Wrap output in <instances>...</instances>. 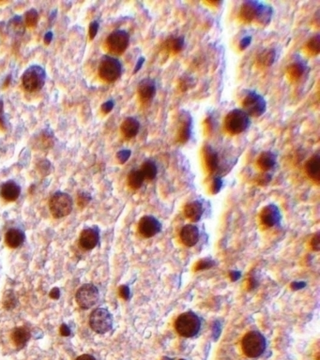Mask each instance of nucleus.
Instances as JSON below:
<instances>
[{"label":"nucleus","mask_w":320,"mask_h":360,"mask_svg":"<svg viewBox=\"0 0 320 360\" xmlns=\"http://www.w3.org/2000/svg\"><path fill=\"white\" fill-rule=\"evenodd\" d=\"M201 327L199 317L192 311L181 313L175 322V328L184 338H192L198 334Z\"/></svg>","instance_id":"obj_1"},{"label":"nucleus","mask_w":320,"mask_h":360,"mask_svg":"<svg viewBox=\"0 0 320 360\" xmlns=\"http://www.w3.org/2000/svg\"><path fill=\"white\" fill-rule=\"evenodd\" d=\"M266 344V339L260 332L251 331L242 339V351L250 358H256L264 353Z\"/></svg>","instance_id":"obj_2"},{"label":"nucleus","mask_w":320,"mask_h":360,"mask_svg":"<svg viewBox=\"0 0 320 360\" xmlns=\"http://www.w3.org/2000/svg\"><path fill=\"white\" fill-rule=\"evenodd\" d=\"M46 73L40 66H31L22 76V85L29 92H35L43 88Z\"/></svg>","instance_id":"obj_3"},{"label":"nucleus","mask_w":320,"mask_h":360,"mask_svg":"<svg viewBox=\"0 0 320 360\" xmlns=\"http://www.w3.org/2000/svg\"><path fill=\"white\" fill-rule=\"evenodd\" d=\"M249 125V115L241 109H234L230 111L225 119L226 129L231 135L242 134L248 129Z\"/></svg>","instance_id":"obj_4"},{"label":"nucleus","mask_w":320,"mask_h":360,"mask_svg":"<svg viewBox=\"0 0 320 360\" xmlns=\"http://www.w3.org/2000/svg\"><path fill=\"white\" fill-rule=\"evenodd\" d=\"M72 199L67 193L58 191L50 199L49 207L52 215L56 219H60L68 216L72 210Z\"/></svg>","instance_id":"obj_5"},{"label":"nucleus","mask_w":320,"mask_h":360,"mask_svg":"<svg viewBox=\"0 0 320 360\" xmlns=\"http://www.w3.org/2000/svg\"><path fill=\"white\" fill-rule=\"evenodd\" d=\"M243 111L249 116L258 117L262 115L267 109V102L263 97L256 91H247L242 100Z\"/></svg>","instance_id":"obj_6"},{"label":"nucleus","mask_w":320,"mask_h":360,"mask_svg":"<svg viewBox=\"0 0 320 360\" xmlns=\"http://www.w3.org/2000/svg\"><path fill=\"white\" fill-rule=\"evenodd\" d=\"M122 67L117 58L112 57H102L99 65V75L100 79L107 83H113L121 77Z\"/></svg>","instance_id":"obj_7"},{"label":"nucleus","mask_w":320,"mask_h":360,"mask_svg":"<svg viewBox=\"0 0 320 360\" xmlns=\"http://www.w3.org/2000/svg\"><path fill=\"white\" fill-rule=\"evenodd\" d=\"M89 325L91 329L96 333L104 334L112 328V314L107 311L106 309H96L90 314Z\"/></svg>","instance_id":"obj_8"},{"label":"nucleus","mask_w":320,"mask_h":360,"mask_svg":"<svg viewBox=\"0 0 320 360\" xmlns=\"http://www.w3.org/2000/svg\"><path fill=\"white\" fill-rule=\"evenodd\" d=\"M130 36L124 30H116L108 36L105 42L109 53L119 56L122 55L128 48Z\"/></svg>","instance_id":"obj_9"},{"label":"nucleus","mask_w":320,"mask_h":360,"mask_svg":"<svg viewBox=\"0 0 320 360\" xmlns=\"http://www.w3.org/2000/svg\"><path fill=\"white\" fill-rule=\"evenodd\" d=\"M76 302L82 309L87 310L97 303L99 291L93 284H85L79 288L75 295Z\"/></svg>","instance_id":"obj_10"},{"label":"nucleus","mask_w":320,"mask_h":360,"mask_svg":"<svg viewBox=\"0 0 320 360\" xmlns=\"http://www.w3.org/2000/svg\"><path fill=\"white\" fill-rule=\"evenodd\" d=\"M162 229L161 222L153 216H144L139 220L138 230L145 237H152Z\"/></svg>","instance_id":"obj_11"},{"label":"nucleus","mask_w":320,"mask_h":360,"mask_svg":"<svg viewBox=\"0 0 320 360\" xmlns=\"http://www.w3.org/2000/svg\"><path fill=\"white\" fill-rule=\"evenodd\" d=\"M192 134V116L188 112H181L178 116V129L177 141L185 144Z\"/></svg>","instance_id":"obj_12"},{"label":"nucleus","mask_w":320,"mask_h":360,"mask_svg":"<svg viewBox=\"0 0 320 360\" xmlns=\"http://www.w3.org/2000/svg\"><path fill=\"white\" fill-rule=\"evenodd\" d=\"M262 5H263L262 2L255 1V0L244 2L241 9V17L242 20L247 23L256 20L260 14Z\"/></svg>","instance_id":"obj_13"},{"label":"nucleus","mask_w":320,"mask_h":360,"mask_svg":"<svg viewBox=\"0 0 320 360\" xmlns=\"http://www.w3.org/2000/svg\"><path fill=\"white\" fill-rule=\"evenodd\" d=\"M137 90H138L139 99L143 103H150L156 93L155 82L150 78L143 79L138 85Z\"/></svg>","instance_id":"obj_14"},{"label":"nucleus","mask_w":320,"mask_h":360,"mask_svg":"<svg viewBox=\"0 0 320 360\" xmlns=\"http://www.w3.org/2000/svg\"><path fill=\"white\" fill-rule=\"evenodd\" d=\"M260 219L264 225L267 227H273L277 225L282 219L281 212L275 205H269L265 206L261 214Z\"/></svg>","instance_id":"obj_15"},{"label":"nucleus","mask_w":320,"mask_h":360,"mask_svg":"<svg viewBox=\"0 0 320 360\" xmlns=\"http://www.w3.org/2000/svg\"><path fill=\"white\" fill-rule=\"evenodd\" d=\"M80 245L86 251L92 250L99 242V233L95 228H86L82 231L80 235Z\"/></svg>","instance_id":"obj_16"},{"label":"nucleus","mask_w":320,"mask_h":360,"mask_svg":"<svg viewBox=\"0 0 320 360\" xmlns=\"http://www.w3.org/2000/svg\"><path fill=\"white\" fill-rule=\"evenodd\" d=\"M180 239L182 243L188 246H194L199 240V230L195 225L187 224L180 231Z\"/></svg>","instance_id":"obj_17"},{"label":"nucleus","mask_w":320,"mask_h":360,"mask_svg":"<svg viewBox=\"0 0 320 360\" xmlns=\"http://www.w3.org/2000/svg\"><path fill=\"white\" fill-rule=\"evenodd\" d=\"M20 193L21 188L18 184L15 183V181H8L3 184L0 191V195L9 202L16 201L20 196Z\"/></svg>","instance_id":"obj_18"},{"label":"nucleus","mask_w":320,"mask_h":360,"mask_svg":"<svg viewBox=\"0 0 320 360\" xmlns=\"http://www.w3.org/2000/svg\"><path fill=\"white\" fill-rule=\"evenodd\" d=\"M121 133L127 139H132L139 133L140 123L135 117H127L121 124Z\"/></svg>","instance_id":"obj_19"},{"label":"nucleus","mask_w":320,"mask_h":360,"mask_svg":"<svg viewBox=\"0 0 320 360\" xmlns=\"http://www.w3.org/2000/svg\"><path fill=\"white\" fill-rule=\"evenodd\" d=\"M305 170L308 177L316 183L320 181V157L318 154L314 155L308 160L305 164Z\"/></svg>","instance_id":"obj_20"},{"label":"nucleus","mask_w":320,"mask_h":360,"mask_svg":"<svg viewBox=\"0 0 320 360\" xmlns=\"http://www.w3.org/2000/svg\"><path fill=\"white\" fill-rule=\"evenodd\" d=\"M203 212H204V208L199 201L191 202L188 205H186L184 207V214H185L186 217L194 222L198 221L201 219Z\"/></svg>","instance_id":"obj_21"},{"label":"nucleus","mask_w":320,"mask_h":360,"mask_svg":"<svg viewBox=\"0 0 320 360\" xmlns=\"http://www.w3.org/2000/svg\"><path fill=\"white\" fill-rule=\"evenodd\" d=\"M203 150H204V158H205L206 168L210 173H214L219 165L218 154L210 146H206Z\"/></svg>","instance_id":"obj_22"},{"label":"nucleus","mask_w":320,"mask_h":360,"mask_svg":"<svg viewBox=\"0 0 320 360\" xmlns=\"http://www.w3.org/2000/svg\"><path fill=\"white\" fill-rule=\"evenodd\" d=\"M25 240V235L21 230L19 229H10L5 235V241L7 246L12 249H15L21 246L22 243Z\"/></svg>","instance_id":"obj_23"},{"label":"nucleus","mask_w":320,"mask_h":360,"mask_svg":"<svg viewBox=\"0 0 320 360\" xmlns=\"http://www.w3.org/2000/svg\"><path fill=\"white\" fill-rule=\"evenodd\" d=\"M276 164V156L270 151H265L258 157L257 165L264 172H270Z\"/></svg>","instance_id":"obj_24"},{"label":"nucleus","mask_w":320,"mask_h":360,"mask_svg":"<svg viewBox=\"0 0 320 360\" xmlns=\"http://www.w3.org/2000/svg\"><path fill=\"white\" fill-rule=\"evenodd\" d=\"M30 339V332L25 326H19L12 332V339L15 345L23 347Z\"/></svg>","instance_id":"obj_25"},{"label":"nucleus","mask_w":320,"mask_h":360,"mask_svg":"<svg viewBox=\"0 0 320 360\" xmlns=\"http://www.w3.org/2000/svg\"><path fill=\"white\" fill-rule=\"evenodd\" d=\"M184 47V38L182 36H171L165 43L164 48L172 54H178Z\"/></svg>","instance_id":"obj_26"},{"label":"nucleus","mask_w":320,"mask_h":360,"mask_svg":"<svg viewBox=\"0 0 320 360\" xmlns=\"http://www.w3.org/2000/svg\"><path fill=\"white\" fill-rule=\"evenodd\" d=\"M276 58V51L274 49H265L257 57V63L261 67H270Z\"/></svg>","instance_id":"obj_27"},{"label":"nucleus","mask_w":320,"mask_h":360,"mask_svg":"<svg viewBox=\"0 0 320 360\" xmlns=\"http://www.w3.org/2000/svg\"><path fill=\"white\" fill-rule=\"evenodd\" d=\"M144 180L145 177L143 176L141 170H132L130 172L128 176V184L132 189L138 190L139 188H141Z\"/></svg>","instance_id":"obj_28"},{"label":"nucleus","mask_w":320,"mask_h":360,"mask_svg":"<svg viewBox=\"0 0 320 360\" xmlns=\"http://www.w3.org/2000/svg\"><path fill=\"white\" fill-rule=\"evenodd\" d=\"M305 71V67L301 62H293L287 68V75L292 81H297L301 77Z\"/></svg>","instance_id":"obj_29"},{"label":"nucleus","mask_w":320,"mask_h":360,"mask_svg":"<svg viewBox=\"0 0 320 360\" xmlns=\"http://www.w3.org/2000/svg\"><path fill=\"white\" fill-rule=\"evenodd\" d=\"M142 172L143 176L145 177V179H148V180H153L157 176V169L156 163H154L153 161L151 160H148L146 162H144L142 164Z\"/></svg>","instance_id":"obj_30"},{"label":"nucleus","mask_w":320,"mask_h":360,"mask_svg":"<svg viewBox=\"0 0 320 360\" xmlns=\"http://www.w3.org/2000/svg\"><path fill=\"white\" fill-rule=\"evenodd\" d=\"M9 30L15 35H23L25 32V26L20 16H15L8 25Z\"/></svg>","instance_id":"obj_31"},{"label":"nucleus","mask_w":320,"mask_h":360,"mask_svg":"<svg viewBox=\"0 0 320 360\" xmlns=\"http://www.w3.org/2000/svg\"><path fill=\"white\" fill-rule=\"evenodd\" d=\"M271 16H272V9L263 3L260 14L258 15L256 21L262 25H268L271 20Z\"/></svg>","instance_id":"obj_32"},{"label":"nucleus","mask_w":320,"mask_h":360,"mask_svg":"<svg viewBox=\"0 0 320 360\" xmlns=\"http://www.w3.org/2000/svg\"><path fill=\"white\" fill-rule=\"evenodd\" d=\"M307 50L308 52L313 55V56H316L318 55L320 52V36L318 34H316L315 36L312 37L309 42L307 43Z\"/></svg>","instance_id":"obj_33"},{"label":"nucleus","mask_w":320,"mask_h":360,"mask_svg":"<svg viewBox=\"0 0 320 360\" xmlns=\"http://www.w3.org/2000/svg\"><path fill=\"white\" fill-rule=\"evenodd\" d=\"M17 303L16 297L13 291H7L3 297V306L6 310H13L15 309V306Z\"/></svg>","instance_id":"obj_34"},{"label":"nucleus","mask_w":320,"mask_h":360,"mask_svg":"<svg viewBox=\"0 0 320 360\" xmlns=\"http://www.w3.org/2000/svg\"><path fill=\"white\" fill-rule=\"evenodd\" d=\"M39 20V15L35 10H29L26 14V23L29 28H35Z\"/></svg>","instance_id":"obj_35"},{"label":"nucleus","mask_w":320,"mask_h":360,"mask_svg":"<svg viewBox=\"0 0 320 360\" xmlns=\"http://www.w3.org/2000/svg\"><path fill=\"white\" fill-rule=\"evenodd\" d=\"M131 154H132L131 150H129V149H123V150H121V151L118 152L117 159H118V161L120 162V163L123 164V163H125L128 161L129 158L131 157Z\"/></svg>","instance_id":"obj_36"},{"label":"nucleus","mask_w":320,"mask_h":360,"mask_svg":"<svg viewBox=\"0 0 320 360\" xmlns=\"http://www.w3.org/2000/svg\"><path fill=\"white\" fill-rule=\"evenodd\" d=\"M179 88L181 91H187L192 86V79L187 76H183L179 80Z\"/></svg>","instance_id":"obj_37"},{"label":"nucleus","mask_w":320,"mask_h":360,"mask_svg":"<svg viewBox=\"0 0 320 360\" xmlns=\"http://www.w3.org/2000/svg\"><path fill=\"white\" fill-rule=\"evenodd\" d=\"M214 265V261H210L208 259H204L197 263L195 269L196 270H204V269H210Z\"/></svg>","instance_id":"obj_38"},{"label":"nucleus","mask_w":320,"mask_h":360,"mask_svg":"<svg viewBox=\"0 0 320 360\" xmlns=\"http://www.w3.org/2000/svg\"><path fill=\"white\" fill-rule=\"evenodd\" d=\"M90 196L89 194L85 193V192H80L78 195V205L81 207H85V205L88 204V202L90 201Z\"/></svg>","instance_id":"obj_39"},{"label":"nucleus","mask_w":320,"mask_h":360,"mask_svg":"<svg viewBox=\"0 0 320 360\" xmlns=\"http://www.w3.org/2000/svg\"><path fill=\"white\" fill-rule=\"evenodd\" d=\"M270 180H271V175L269 172H265L264 174H262L261 176H259V177L257 178V182L261 186L268 185V184L270 183Z\"/></svg>","instance_id":"obj_40"},{"label":"nucleus","mask_w":320,"mask_h":360,"mask_svg":"<svg viewBox=\"0 0 320 360\" xmlns=\"http://www.w3.org/2000/svg\"><path fill=\"white\" fill-rule=\"evenodd\" d=\"M98 29H99V23L97 21H94L90 24L89 26V39L92 41L93 39L96 37L98 33Z\"/></svg>","instance_id":"obj_41"},{"label":"nucleus","mask_w":320,"mask_h":360,"mask_svg":"<svg viewBox=\"0 0 320 360\" xmlns=\"http://www.w3.org/2000/svg\"><path fill=\"white\" fill-rule=\"evenodd\" d=\"M0 130H6V118L4 114V106L2 100H0Z\"/></svg>","instance_id":"obj_42"},{"label":"nucleus","mask_w":320,"mask_h":360,"mask_svg":"<svg viewBox=\"0 0 320 360\" xmlns=\"http://www.w3.org/2000/svg\"><path fill=\"white\" fill-rule=\"evenodd\" d=\"M222 186H223V181L221 179L220 177H215L214 179V183H212V192L214 193H218L222 189Z\"/></svg>","instance_id":"obj_43"},{"label":"nucleus","mask_w":320,"mask_h":360,"mask_svg":"<svg viewBox=\"0 0 320 360\" xmlns=\"http://www.w3.org/2000/svg\"><path fill=\"white\" fill-rule=\"evenodd\" d=\"M113 108H114V101L113 100H108V101L104 102L101 105V111L105 113H110Z\"/></svg>","instance_id":"obj_44"},{"label":"nucleus","mask_w":320,"mask_h":360,"mask_svg":"<svg viewBox=\"0 0 320 360\" xmlns=\"http://www.w3.org/2000/svg\"><path fill=\"white\" fill-rule=\"evenodd\" d=\"M312 248H313V251H316L318 252L320 250V235L319 233H316L314 234V236L312 239Z\"/></svg>","instance_id":"obj_45"},{"label":"nucleus","mask_w":320,"mask_h":360,"mask_svg":"<svg viewBox=\"0 0 320 360\" xmlns=\"http://www.w3.org/2000/svg\"><path fill=\"white\" fill-rule=\"evenodd\" d=\"M120 296L125 300L130 298V289H129L128 286H126V285L121 286L120 288Z\"/></svg>","instance_id":"obj_46"},{"label":"nucleus","mask_w":320,"mask_h":360,"mask_svg":"<svg viewBox=\"0 0 320 360\" xmlns=\"http://www.w3.org/2000/svg\"><path fill=\"white\" fill-rule=\"evenodd\" d=\"M251 42H252V38H251V37H245V38H243L242 41H241V43H240V49H246V48L249 46L250 44H251Z\"/></svg>","instance_id":"obj_47"},{"label":"nucleus","mask_w":320,"mask_h":360,"mask_svg":"<svg viewBox=\"0 0 320 360\" xmlns=\"http://www.w3.org/2000/svg\"><path fill=\"white\" fill-rule=\"evenodd\" d=\"M60 334H61L62 336H64V337L70 336V335H71V330H70L69 326L67 325H65V324L61 325V326H60Z\"/></svg>","instance_id":"obj_48"},{"label":"nucleus","mask_w":320,"mask_h":360,"mask_svg":"<svg viewBox=\"0 0 320 360\" xmlns=\"http://www.w3.org/2000/svg\"><path fill=\"white\" fill-rule=\"evenodd\" d=\"M306 283H302V282H295V283H291L292 290L294 291H297V290L302 289L305 287Z\"/></svg>","instance_id":"obj_49"},{"label":"nucleus","mask_w":320,"mask_h":360,"mask_svg":"<svg viewBox=\"0 0 320 360\" xmlns=\"http://www.w3.org/2000/svg\"><path fill=\"white\" fill-rule=\"evenodd\" d=\"M59 297H60V293H59V289H58V288H54V289L51 291V298H53V299H58Z\"/></svg>","instance_id":"obj_50"},{"label":"nucleus","mask_w":320,"mask_h":360,"mask_svg":"<svg viewBox=\"0 0 320 360\" xmlns=\"http://www.w3.org/2000/svg\"><path fill=\"white\" fill-rule=\"evenodd\" d=\"M241 272H239V271H231L230 272V278H231V280L233 281V282H235V281H238L240 278H241Z\"/></svg>","instance_id":"obj_51"},{"label":"nucleus","mask_w":320,"mask_h":360,"mask_svg":"<svg viewBox=\"0 0 320 360\" xmlns=\"http://www.w3.org/2000/svg\"><path fill=\"white\" fill-rule=\"evenodd\" d=\"M76 360H96V358L90 354H83V355H80L79 357H77Z\"/></svg>","instance_id":"obj_52"},{"label":"nucleus","mask_w":320,"mask_h":360,"mask_svg":"<svg viewBox=\"0 0 320 360\" xmlns=\"http://www.w3.org/2000/svg\"><path fill=\"white\" fill-rule=\"evenodd\" d=\"M52 38H53V34L52 32H48L46 33V35L44 36V43L45 44H49L52 41Z\"/></svg>","instance_id":"obj_53"},{"label":"nucleus","mask_w":320,"mask_h":360,"mask_svg":"<svg viewBox=\"0 0 320 360\" xmlns=\"http://www.w3.org/2000/svg\"><path fill=\"white\" fill-rule=\"evenodd\" d=\"M143 63H144V58H140V59L138 60L137 64H136V66H135V72H137V71H139V70L141 69Z\"/></svg>","instance_id":"obj_54"},{"label":"nucleus","mask_w":320,"mask_h":360,"mask_svg":"<svg viewBox=\"0 0 320 360\" xmlns=\"http://www.w3.org/2000/svg\"><path fill=\"white\" fill-rule=\"evenodd\" d=\"M250 289H254L255 287H256V285H257V283L256 282V280H255V278L254 277H252L251 279H250Z\"/></svg>","instance_id":"obj_55"},{"label":"nucleus","mask_w":320,"mask_h":360,"mask_svg":"<svg viewBox=\"0 0 320 360\" xmlns=\"http://www.w3.org/2000/svg\"><path fill=\"white\" fill-rule=\"evenodd\" d=\"M163 360H173V359H170V358H168V357H164V359H163Z\"/></svg>","instance_id":"obj_56"},{"label":"nucleus","mask_w":320,"mask_h":360,"mask_svg":"<svg viewBox=\"0 0 320 360\" xmlns=\"http://www.w3.org/2000/svg\"><path fill=\"white\" fill-rule=\"evenodd\" d=\"M180 360H184V359H180Z\"/></svg>","instance_id":"obj_57"}]
</instances>
